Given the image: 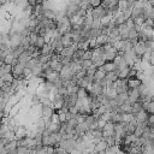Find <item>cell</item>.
Masks as SVG:
<instances>
[{"instance_id":"28","label":"cell","mask_w":154,"mask_h":154,"mask_svg":"<svg viewBox=\"0 0 154 154\" xmlns=\"http://www.w3.org/2000/svg\"><path fill=\"white\" fill-rule=\"evenodd\" d=\"M153 101H154V100H153Z\"/></svg>"},{"instance_id":"19","label":"cell","mask_w":154,"mask_h":154,"mask_svg":"<svg viewBox=\"0 0 154 154\" xmlns=\"http://www.w3.org/2000/svg\"><path fill=\"white\" fill-rule=\"evenodd\" d=\"M93 65V63H91V60H82L81 61V66H82V70H84V71H87L90 66Z\"/></svg>"},{"instance_id":"1","label":"cell","mask_w":154,"mask_h":154,"mask_svg":"<svg viewBox=\"0 0 154 154\" xmlns=\"http://www.w3.org/2000/svg\"><path fill=\"white\" fill-rule=\"evenodd\" d=\"M114 90H116L117 95L128 93V90H129V88H128V79H119L118 78L114 82Z\"/></svg>"},{"instance_id":"14","label":"cell","mask_w":154,"mask_h":154,"mask_svg":"<svg viewBox=\"0 0 154 154\" xmlns=\"http://www.w3.org/2000/svg\"><path fill=\"white\" fill-rule=\"evenodd\" d=\"M138 17H142V10L138 8V7H132V10H131V17L130 18L135 19V18H138Z\"/></svg>"},{"instance_id":"18","label":"cell","mask_w":154,"mask_h":154,"mask_svg":"<svg viewBox=\"0 0 154 154\" xmlns=\"http://www.w3.org/2000/svg\"><path fill=\"white\" fill-rule=\"evenodd\" d=\"M129 71H130V67H126L124 70H122L118 75V78L119 79H128V75H129Z\"/></svg>"},{"instance_id":"24","label":"cell","mask_w":154,"mask_h":154,"mask_svg":"<svg viewBox=\"0 0 154 154\" xmlns=\"http://www.w3.org/2000/svg\"><path fill=\"white\" fill-rule=\"evenodd\" d=\"M149 64L153 66L154 65V51L150 53V58H149Z\"/></svg>"},{"instance_id":"16","label":"cell","mask_w":154,"mask_h":154,"mask_svg":"<svg viewBox=\"0 0 154 154\" xmlns=\"http://www.w3.org/2000/svg\"><path fill=\"white\" fill-rule=\"evenodd\" d=\"M85 96H88V90L83 89V88H79L78 91H77V99L78 100H83Z\"/></svg>"},{"instance_id":"17","label":"cell","mask_w":154,"mask_h":154,"mask_svg":"<svg viewBox=\"0 0 154 154\" xmlns=\"http://www.w3.org/2000/svg\"><path fill=\"white\" fill-rule=\"evenodd\" d=\"M141 109H142V103L141 102H136V103L131 105V114H136Z\"/></svg>"},{"instance_id":"25","label":"cell","mask_w":154,"mask_h":154,"mask_svg":"<svg viewBox=\"0 0 154 154\" xmlns=\"http://www.w3.org/2000/svg\"><path fill=\"white\" fill-rule=\"evenodd\" d=\"M117 154H128V153H125V152H123V150H119Z\"/></svg>"},{"instance_id":"5","label":"cell","mask_w":154,"mask_h":154,"mask_svg":"<svg viewBox=\"0 0 154 154\" xmlns=\"http://www.w3.org/2000/svg\"><path fill=\"white\" fill-rule=\"evenodd\" d=\"M61 43L64 46V48H67V47H71L73 45V40H72V36H71V32H67V34H64L61 36Z\"/></svg>"},{"instance_id":"13","label":"cell","mask_w":154,"mask_h":154,"mask_svg":"<svg viewBox=\"0 0 154 154\" xmlns=\"http://www.w3.org/2000/svg\"><path fill=\"white\" fill-rule=\"evenodd\" d=\"M105 79L107 81V83H114L118 79V76L114 72H108L105 75Z\"/></svg>"},{"instance_id":"11","label":"cell","mask_w":154,"mask_h":154,"mask_svg":"<svg viewBox=\"0 0 154 154\" xmlns=\"http://www.w3.org/2000/svg\"><path fill=\"white\" fill-rule=\"evenodd\" d=\"M141 84H142V82H141V81H138L137 78L128 79V88H129V89H137Z\"/></svg>"},{"instance_id":"8","label":"cell","mask_w":154,"mask_h":154,"mask_svg":"<svg viewBox=\"0 0 154 154\" xmlns=\"http://www.w3.org/2000/svg\"><path fill=\"white\" fill-rule=\"evenodd\" d=\"M118 32H119V37H120V40H126V38H128L129 29H128V26L125 25V23L118 25Z\"/></svg>"},{"instance_id":"26","label":"cell","mask_w":154,"mask_h":154,"mask_svg":"<svg viewBox=\"0 0 154 154\" xmlns=\"http://www.w3.org/2000/svg\"><path fill=\"white\" fill-rule=\"evenodd\" d=\"M82 154H90V153H89V152H87V150H83V152H82Z\"/></svg>"},{"instance_id":"3","label":"cell","mask_w":154,"mask_h":154,"mask_svg":"<svg viewBox=\"0 0 154 154\" xmlns=\"http://www.w3.org/2000/svg\"><path fill=\"white\" fill-rule=\"evenodd\" d=\"M134 52H135V54H136V57L137 58H140L141 59V57L144 54V52H146V46H144V42L143 41H141V40H138L137 42H136V45L134 46Z\"/></svg>"},{"instance_id":"23","label":"cell","mask_w":154,"mask_h":154,"mask_svg":"<svg viewBox=\"0 0 154 154\" xmlns=\"http://www.w3.org/2000/svg\"><path fill=\"white\" fill-rule=\"evenodd\" d=\"M69 112H70V113H72L73 116H77V114H78V108H77L76 106H72V107H70V108H69Z\"/></svg>"},{"instance_id":"15","label":"cell","mask_w":154,"mask_h":154,"mask_svg":"<svg viewBox=\"0 0 154 154\" xmlns=\"http://www.w3.org/2000/svg\"><path fill=\"white\" fill-rule=\"evenodd\" d=\"M37 60H38V63H40L41 65H45V64H47V63H49V61H51V57H49V55L40 54V55L37 57Z\"/></svg>"},{"instance_id":"10","label":"cell","mask_w":154,"mask_h":154,"mask_svg":"<svg viewBox=\"0 0 154 154\" xmlns=\"http://www.w3.org/2000/svg\"><path fill=\"white\" fill-rule=\"evenodd\" d=\"M100 70H102L105 73H108V72H113L114 69H116V65L113 63H105L101 67H99Z\"/></svg>"},{"instance_id":"22","label":"cell","mask_w":154,"mask_h":154,"mask_svg":"<svg viewBox=\"0 0 154 154\" xmlns=\"http://www.w3.org/2000/svg\"><path fill=\"white\" fill-rule=\"evenodd\" d=\"M147 124H148V126H153L154 128V114H148Z\"/></svg>"},{"instance_id":"6","label":"cell","mask_w":154,"mask_h":154,"mask_svg":"<svg viewBox=\"0 0 154 154\" xmlns=\"http://www.w3.org/2000/svg\"><path fill=\"white\" fill-rule=\"evenodd\" d=\"M107 148H108V144L106 143V141H105V140H102V141L97 142V143L94 146L93 153H96V154H99L100 152H105Z\"/></svg>"},{"instance_id":"21","label":"cell","mask_w":154,"mask_h":154,"mask_svg":"<svg viewBox=\"0 0 154 154\" xmlns=\"http://www.w3.org/2000/svg\"><path fill=\"white\" fill-rule=\"evenodd\" d=\"M73 77H75L77 81H81V79H83V78L85 77V71H84V70H81V71H79V72H77Z\"/></svg>"},{"instance_id":"2","label":"cell","mask_w":154,"mask_h":154,"mask_svg":"<svg viewBox=\"0 0 154 154\" xmlns=\"http://www.w3.org/2000/svg\"><path fill=\"white\" fill-rule=\"evenodd\" d=\"M59 77H60V79H61L63 82H69V81L72 79L73 73H72V71H71V69H70L69 65H67V66H64V67L61 69V71L59 72Z\"/></svg>"},{"instance_id":"9","label":"cell","mask_w":154,"mask_h":154,"mask_svg":"<svg viewBox=\"0 0 154 154\" xmlns=\"http://www.w3.org/2000/svg\"><path fill=\"white\" fill-rule=\"evenodd\" d=\"M113 100L116 101V103H117L118 106H120V105H123V103H125V102L128 101V93L119 94V95H117V96H116Z\"/></svg>"},{"instance_id":"7","label":"cell","mask_w":154,"mask_h":154,"mask_svg":"<svg viewBox=\"0 0 154 154\" xmlns=\"http://www.w3.org/2000/svg\"><path fill=\"white\" fill-rule=\"evenodd\" d=\"M135 117V120L137 123H147V119H148V113L144 112L143 109H141L140 112H137L136 114H134Z\"/></svg>"},{"instance_id":"20","label":"cell","mask_w":154,"mask_h":154,"mask_svg":"<svg viewBox=\"0 0 154 154\" xmlns=\"http://www.w3.org/2000/svg\"><path fill=\"white\" fill-rule=\"evenodd\" d=\"M125 25L128 26V29H129V30H131V29H135V23H134V19H132V18H129V19H126V22H125Z\"/></svg>"},{"instance_id":"27","label":"cell","mask_w":154,"mask_h":154,"mask_svg":"<svg viewBox=\"0 0 154 154\" xmlns=\"http://www.w3.org/2000/svg\"><path fill=\"white\" fill-rule=\"evenodd\" d=\"M152 144H153V146H154V138H153V141H152Z\"/></svg>"},{"instance_id":"12","label":"cell","mask_w":154,"mask_h":154,"mask_svg":"<svg viewBox=\"0 0 154 154\" xmlns=\"http://www.w3.org/2000/svg\"><path fill=\"white\" fill-rule=\"evenodd\" d=\"M119 113H122V114H129V113H131V105L128 101L125 103L120 105L119 106Z\"/></svg>"},{"instance_id":"4","label":"cell","mask_w":154,"mask_h":154,"mask_svg":"<svg viewBox=\"0 0 154 154\" xmlns=\"http://www.w3.org/2000/svg\"><path fill=\"white\" fill-rule=\"evenodd\" d=\"M54 108L53 106H42L41 109V118H52V116L54 114Z\"/></svg>"}]
</instances>
